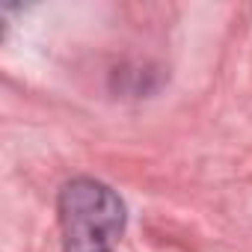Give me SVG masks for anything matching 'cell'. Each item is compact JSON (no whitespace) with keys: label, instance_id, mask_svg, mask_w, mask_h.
Masks as SVG:
<instances>
[{"label":"cell","instance_id":"6da1fadb","mask_svg":"<svg viewBox=\"0 0 252 252\" xmlns=\"http://www.w3.org/2000/svg\"><path fill=\"white\" fill-rule=\"evenodd\" d=\"M60 225L65 240L113 243L125 228V205L107 184L74 178L60 193Z\"/></svg>","mask_w":252,"mask_h":252},{"label":"cell","instance_id":"7a4b0ae2","mask_svg":"<svg viewBox=\"0 0 252 252\" xmlns=\"http://www.w3.org/2000/svg\"><path fill=\"white\" fill-rule=\"evenodd\" d=\"M65 252H110L104 240H65Z\"/></svg>","mask_w":252,"mask_h":252}]
</instances>
